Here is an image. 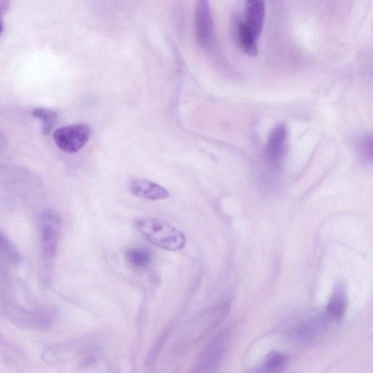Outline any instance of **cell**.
Here are the masks:
<instances>
[{
	"label": "cell",
	"instance_id": "cell-1",
	"mask_svg": "<svg viewBox=\"0 0 373 373\" xmlns=\"http://www.w3.org/2000/svg\"><path fill=\"white\" fill-rule=\"evenodd\" d=\"M135 225L140 234L148 242L165 251H178L185 245L184 234L162 220L139 218L136 220Z\"/></svg>",
	"mask_w": 373,
	"mask_h": 373
},
{
	"label": "cell",
	"instance_id": "cell-2",
	"mask_svg": "<svg viewBox=\"0 0 373 373\" xmlns=\"http://www.w3.org/2000/svg\"><path fill=\"white\" fill-rule=\"evenodd\" d=\"M230 328L220 332L204 349L198 364L199 371L216 370L224 361L232 339Z\"/></svg>",
	"mask_w": 373,
	"mask_h": 373
},
{
	"label": "cell",
	"instance_id": "cell-3",
	"mask_svg": "<svg viewBox=\"0 0 373 373\" xmlns=\"http://www.w3.org/2000/svg\"><path fill=\"white\" fill-rule=\"evenodd\" d=\"M92 129L87 124H75L57 129L53 134L55 143L64 153H76L90 140Z\"/></svg>",
	"mask_w": 373,
	"mask_h": 373
},
{
	"label": "cell",
	"instance_id": "cell-4",
	"mask_svg": "<svg viewBox=\"0 0 373 373\" xmlns=\"http://www.w3.org/2000/svg\"><path fill=\"white\" fill-rule=\"evenodd\" d=\"M195 17L197 41L201 47L209 49L214 42V23L209 0H197Z\"/></svg>",
	"mask_w": 373,
	"mask_h": 373
},
{
	"label": "cell",
	"instance_id": "cell-5",
	"mask_svg": "<svg viewBox=\"0 0 373 373\" xmlns=\"http://www.w3.org/2000/svg\"><path fill=\"white\" fill-rule=\"evenodd\" d=\"M59 221L51 214L46 215L42 225V247L45 258L51 259L57 251L59 241Z\"/></svg>",
	"mask_w": 373,
	"mask_h": 373
},
{
	"label": "cell",
	"instance_id": "cell-6",
	"mask_svg": "<svg viewBox=\"0 0 373 373\" xmlns=\"http://www.w3.org/2000/svg\"><path fill=\"white\" fill-rule=\"evenodd\" d=\"M129 189L136 197L146 200L159 201L169 197V192L166 188L144 179L133 180Z\"/></svg>",
	"mask_w": 373,
	"mask_h": 373
},
{
	"label": "cell",
	"instance_id": "cell-7",
	"mask_svg": "<svg viewBox=\"0 0 373 373\" xmlns=\"http://www.w3.org/2000/svg\"><path fill=\"white\" fill-rule=\"evenodd\" d=\"M348 305V295L344 281L337 283L326 308V315L335 322L342 321Z\"/></svg>",
	"mask_w": 373,
	"mask_h": 373
},
{
	"label": "cell",
	"instance_id": "cell-8",
	"mask_svg": "<svg viewBox=\"0 0 373 373\" xmlns=\"http://www.w3.org/2000/svg\"><path fill=\"white\" fill-rule=\"evenodd\" d=\"M265 15L264 0H246L245 24L258 38L262 30Z\"/></svg>",
	"mask_w": 373,
	"mask_h": 373
},
{
	"label": "cell",
	"instance_id": "cell-9",
	"mask_svg": "<svg viewBox=\"0 0 373 373\" xmlns=\"http://www.w3.org/2000/svg\"><path fill=\"white\" fill-rule=\"evenodd\" d=\"M286 136V127L282 124L276 127L270 136L266 155L274 164H278L282 159Z\"/></svg>",
	"mask_w": 373,
	"mask_h": 373
},
{
	"label": "cell",
	"instance_id": "cell-10",
	"mask_svg": "<svg viewBox=\"0 0 373 373\" xmlns=\"http://www.w3.org/2000/svg\"><path fill=\"white\" fill-rule=\"evenodd\" d=\"M326 326V318L323 316H317L297 327L295 334L301 340L309 341L323 332Z\"/></svg>",
	"mask_w": 373,
	"mask_h": 373
},
{
	"label": "cell",
	"instance_id": "cell-11",
	"mask_svg": "<svg viewBox=\"0 0 373 373\" xmlns=\"http://www.w3.org/2000/svg\"><path fill=\"white\" fill-rule=\"evenodd\" d=\"M237 37L241 48L250 57H255L258 53L257 45L258 38L248 29L245 23H241L237 28Z\"/></svg>",
	"mask_w": 373,
	"mask_h": 373
},
{
	"label": "cell",
	"instance_id": "cell-12",
	"mask_svg": "<svg viewBox=\"0 0 373 373\" xmlns=\"http://www.w3.org/2000/svg\"><path fill=\"white\" fill-rule=\"evenodd\" d=\"M129 262L136 269H146L151 262L150 254L145 250L139 248H130L127 253Z\"/></svg>",
	"mask_w": 373,
	"mask_h": 373
},
{
	"label": "cell",
	"instance_id": "cell-13",
	"mask_svg": "<svg viewBox=\"0 0 373 373\" xmlns=\"http://www.w3.org/2000/svg\"><path fill=\"white\" fill-rule=\"evenodd\" d=\"M288 363L289 358L286 354L273 351L266 358L264 368L267 372H281L288 366Z\"/></svg>",
	"mask_w": 373,
	"mask_h": 373
},
{
	"label": "cell",
	"instance_id": "cell-14",
	"mask_svg": "<svg viewBox=\"0 0 373 373\" xmlns=\"http://www.w3.org/2000/svg\"><path fill=\"white\" fill-rule=\"evenodd\" d=\"M33 115L43 120V133L45 135H49L56 125L58 118L57 114L48 109L38 108L34 111Z\"/></svg>",
	"mask_w": 373,
	"mask_h": 373
},
{
	"label": "cell",
	"instance_id": "cell-15",
	"mask_svg": "<svg viewBox=\"0 0 373 373\" xmlns=\"http://www.w3.org/2000/svg\"><path fill=\"white\" fill-rule=\"evenodd\" d=\"M0 251L8 255L13 260L19 261L20 258L19 253L14 250L12 244L1 233H0Z\"/></svg>",
	"mask_w": 373,
	"mask_h": 373
},
{
	"label": "cell",
	"instance_id": "cell-16",
	"mask_svg": "<svg viewBox=\"0 0 373 373\" xmlns=\"http://www.w3.org/2000/svg\"><path fill=\"white\" fill-rule=\"evenodd\" d=\"M97 1L104 8H111L115 6L120 0H97Z\"/></svg>",
	"mask_w": 373,
	"mask_h": 373
},
{
	"label": "cell",
	"instance_id": "cell-17",
	"mask_svg": "<svg viewBox=\"0 0 373 373\" xmlns=\"http://www.w3.org/2000/svg\"><path fill=\"white\" fill-rule=\"evenodd\" d=\"M1 11H2L1 9H0V13H1ZM3 30V26L1 21H0V34H2Z\"/></svg>",
	"mask_w": 373,
	"mask_h": 373
}]
</instances>
